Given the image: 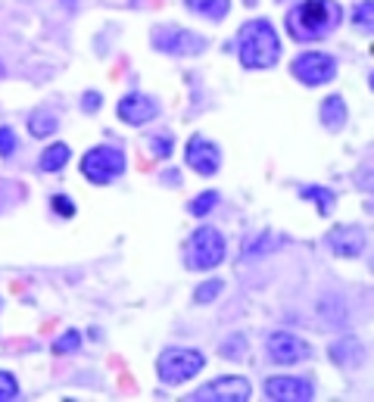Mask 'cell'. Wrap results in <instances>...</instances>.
<instances>
[{"instance_id": "cell-1", "label": "cell", "mask_w": 374, "mask_h": 402, "mask_svg": "<svg viewBox=\"0 0 374 402\" xmlns=\"http://www.w3.org/2000/svg\"><path fill=\"white\" fill-rule=\"evenodd\" d=\"M340 19L343 10L337 0H303L287 13V32L299 44L321 41L340 25Z\"/></svg>"}, {"instance_id": "cell-2", "label": "cell", "mask_w": 374, "mask_h": 402, "mask_svg": "<svg viewBox=\"0 0 374 402\" xmlns=\"http://www.w3.org/2000/svg\"><path fill=\"white\" fill-rule=\"evenodd\" d=\"M237 54L246 69H272L281 60V38L268 19L246 22L237 34Z\"/></svg>"}, {"instance_id": "cell-3", "label": "cell", "mask_w": 374, "mask_h": 402, "mask_svg": "<svg viewBox=\"0 0 374 402\" xmlns=\"http://www.w3.org/2000/svg\"><path fill=\"white\" fill-rule=\"evenodd\" d=\"M206 365V355L194 346H178V349H163L156 359V371L159 381L178 387V383H187L191 377H197Z\"/></svg>"}, {"instance_id": "cell-4", "label": "cell", "mask_w": 374, "mask_h": 402, "mask_svg": "<svg viewBox=\"0 0 374 402\" xmlns=\"http://www.w3.org/2000/svg\"><path fill=\"white\" fill-rule=\"evenodd\" d=\"M224 259V237L212 225H203L191 234L187 244V268L194 272H209Z\"/></svg>"}, {"instance_id": "cell-5", "label": "cell", "mask_w": 374, "mask_h": 402, "mask_svg": "<svg viewBox=\"0 0 374 402\" xmlns=\"http://www.w3.org/2000/svg\"><path fill=\"white\" fill-rule=\"evenodd\" d=\"M125 172V153L119 147H94L82 156V175L91 185H113Z\"/></svg>"}, {"instance_id": "cell-6", "label": "cell", "mask_w": 374, "mask_h": 402, "mask_svg": "<svg viewBox=\"0 0 374 402\" xmlns=\"http://www.w3.org/2000/svg\"><path fill=\"white\" fill-rule=\"evenodd\" d=\"M293 78L309 88H318V84H327L337 78V60L327 54H318V50H309V54H299L290 66Z\"/></svg>"}, {"instance_id": "cell-7", "label": "cell", "mask_w": 374, "mask_h": 402, "mask_svg": "<svg viewBox=\"0 0 374 402\" xmlns=\"http://www.w3.org/2000/svg\"><path fill=\"white\" fill-rule=\"evenodd\" d=\"M153 47L163 50V54H172V56H197L206 50V38L187 32V28L163 25L153 32Z\"/></svg>"}, {"instance_id": "cell-8", "label": "cell", "mask_w": 374, "mask_h": 402, "mask_svg": "<svg viewBox=\"0 0 374 402\" xmlns=\"http://www.w3.org/2000/svg\"><path fill=\"white\" fill-rule=\"evenodd\" d=\"M253 396V383L246 377L228 375V377H215L212 383L200 387L191 396L194 402H246Z\"/></svg>"}, {"instance_id": "cell-9", "label": "cell", "mask_w": 374, "mask_h": 402, "mask_svg": "<svg viewBox=\"0 0 374 402\" xmlns=\"http://www.w3.org/2000/svg\"><path fill=\"white\" fill-rule=\"evenodd\" d=\"M184 159H187V165H191L197 175H215L218 165H222V150H218L209 137L194 134L191 141H187Z\"/></svg>"}, {"instance_id": "cell-10", "label": "cell", "mask_w": 374, "mask_h": 402, "mask_svg": "<svg viewBox=\"0 0 374 402\" xmlns=\"http://www.w3.org/2000/svg\"><path fill=\"white\" fill-rule=\"evenodd\" d=\"M266 349H268V359L278 362V365H296V362H303L309 355V343L293 337V334H287V331L268 334Z\"/></svg>"}, {"instance_id": "cell-11", "label": "cell", "mask_w": 374, "mask_h": 402, "mask_svg": "<svg viewBox=\"0 0 374 402\" xmlns=\"http://www.w3.org/2000/svg\"><path fill=\"white\" fill-rule=\"evenodd\" d=\"M266 396L274 402H309L315 396V387L306 377H268Z\"/></svg>"}, {"instance_id": "cell-12", "label": "cell", "mask_w": 374, "mask_h": 402, "mask_svg": "<svg viewBox=\"0 0 374 402\" xmlns=\"http://www.w3.org/2000/svg\"><path fill=\"white\" fill-rule=\"evenodd\" d=\"M368 237L359 225H337L327 231V246H331L334 256H343V259H353V256H362Z\"/></svg>"}, {"instance_id": "cell-13", "label": "cell", "mask_w": 374, "mask_h": 402, "mask_svg": "<svg viewBox=\"0 0 374 402\" xmlns=\"http://www.w3.org/2000/svg\"><path fill=\"white\" fill-rule=\"evenodd\" d=\"M119 119L128 125H147L150 119L159 116V103L153 100L150 94H125L119 100Z\"/></svg>"}, {"instance_id": "cell-14", "label": "cell", "mask_w": 374, "mask_h": 402, "mask_svg": "<svg viewBox=\"0 0 374 402\" xmlns=\"http://www.w3.org/2000/svg\"><path fill=\"white\" fill-rule=\"evenodd\" d=\"M318 116H321V125H325L327 131H340L343 125H347V100H343L340 94L325 97Z\"/></svg>"}, {"instance_id": "cell-15", "label": "cell", "mask_w": 374, "mask_h": 402, "mask_svg": "<svg viewBox=\"0 0 374 402\" xmlns=\"http://www.w3.org/2000/svg\"><path fill=\"white\" fill-rule=\"evenodd\" d=\"M327 355H331L340 368H353V365H359V362L365 359V349H362V343L355 340V337H343V340H337L327 349Z\"/></svg>"}, {"instance_id": "cell-16", "label": "cell", "mask_w": 374, "mask_h": 402, "mask_svg": "<svg viewBox=\"0 0 374 402\" xmlns=\"http://www.w3.org/2000/svg\"><path fill=\"white\" fill-rule=\"evenodd\" d=\"M56 128H60V119H56V113L47 106L34 109L32 116H28V131H32L34 137H50Z\"/></svg>"}, {"instance_id": "cell-17", "label": "cell", "mask_w": 374, "mask_h": 402, "mask_svg": "<svg viewBox=\"0 0 374 402\" xmlns=\"http://www.w3.org/2000/svg\"><path fill=\"white\" fill-rule=\"evenodd\" d=\"M187 3V10H194L197 16H203V19H224L228 16V10H231V0H184Z\"/></svg>"}, {"instance_id": "cell-18", "label": "cell", "mask_w": 374, "mask_h": 402, "mask_svg": "<svg viewBox=\"0 0 374 402\" xmlns=\"http://www.w3.org/2000/svg\"><path fill=\"white\" fill-rule=\"evenodd\" d=\"M69 159H72V150H69V143H54V147H47V150L41 153L38 165H41L44 172H60V169H66Z\"/></svg>"}, {"instance_id": "cell-19", "label": "cell", "mask_w": 374, "mask_h": 402, "mask_svg": "<svg viewBox=\"0 0 374 402\" xmlns=\"http://www.w3.org/2000/svg\"><path fill=\"white\" fill-rule=\"evenodd\" d=\"M321 318H327V327H343L347 324V306H343L340 296H325L318 303Z\"/></svg>"}, {"instance_id": "cell-20", "label": "cell", "mask_w": 374, "mask_h": 402, "mask_svg": "<svg viewBox=\"0 0 374 402\" xmlns=\"http://www.w3.org/2000/svg\"><path fill=\"white\" fill-rule=\"evenodd\" d=\"M299 193H303V200H315V206H318L321 215H331L334 206H337V203H334L337 197H334L327 187H303Z\"/></svg>"}, {"instance_id": "cell-21", "label": "cell", "mask_w": 374, "mask_h": 402, "mask_svg": "<svg viewBox=\"0 0 374 402\" xmlns=\"http://www.w3.org/2000/svg\"><path fill=\"white\" fill-rule=\"evenodd\" d=\"M224 290V281H218V278H212V281H203V284L194 290V300L197 303H212V300H218V294Z\"/></svg>"}, {"instance_id": "cell-22", "label": "cell", "mask_w": 374, "mask_h": 402, "mask_svg": "<svg viewBox=\"0 0 374 402\" xmlns=\"http://www.w3.org/2000/svg\"><path fill=\"white\" fill-rule=\"evenodd\" d=\"M244 349H246V340L240 334H234V337H228V340L222 343V359H228V362H240L244 359Z\"/></svg>"}, {"instance_id": "cell-23", "label": "cell", "mask_w": 374, "mask_h": 402, "mask_svg": "<svg viewBox=\"0 0 374 402\" xmlns=\"http://www.w3.org/2000/svg\"><path fill=\"white\" fill-rule=\"evenodd\" d=\"M215 206H218V191H206V193H200V197H194L191 212L200 218V215H209Z\"/></svg>"}, {"instance_id": "cell-24", "label": "cell", "mask_w": 374, "mask_h": 402, "mask_svg": "<svg viewBox=\"0 0 374 402\" xmlns=\"http://www.w3.org/2000/svg\"><path fill=\"white\" fill-rule=\"evenodd\" d=\"M78 346H82V334H78V331H66L62 337H56V340H54V353H56V355L75 353Z\"/></svg>"}, {"instance_id": "cell-25", "label": "cell", "mask_w": 374, "mask_h": 402, "mask_svg": "<svg viewBox=\"0 0 374 402\" xmlns=\"http://www.w3.org/2000/svg\"><path fill=\"white\" fill-rule=\"evenodd\" d=\"M371 16H374V0H362L359 7L353 10V22H355L359 28H365V32L374 25V22H371Z\"/></svg>"}, {"instance_id": "cell-26", "label": "cell", "mask_w": 374, "mask_h": 402, "mask_svg": "<svg viewBox=\"0 0 374 402\" xmlns=\"http://www.w3.org/2000/svg\"><path fill=\"white\" fill-rule=\"evenodd\" d=\"M19 396V383L10 371H0V402H13Z\"/></svg>"}, {"instance_id": "cell-27", "label": "cell", "mask_w": 374, "mask_h": 402, "mask_svg": "<svg viewBox=\"0 0 374 402\" xmlns=\"http://www.w3.org/2000/svg\"><path fill=\"white\" fill-rule=\"evenodd\" d=\"M13 153H16V134H13V128L0 125V156H13Z\"/></svg>"}, {"instance_id": "cell-28", "label": "cell", "mask_w": 374, "mask_h": 402, "mask_svg": "<svg viewBox=\"0 0 374 402\" xmlns=\"http://www.w3.org/2000/svg\"><path fill=\"white\" fill-rule=\"evenodd\" d=\"M150 153L165 159L172 153V137H150Z\"/></svg>"}, {"instance_id": "cell-29", "label": "cell", "mask_w": 374, "mask_h": 402, "mask_svg": "<svg viewBox=\"0 0 374 402\" xmlns=\"http://www.w3.org/2000/svg\"><path fill=\"white\" fill-rule=\"evenodd\" d=\"M100 103H103V97L97 94V91H88V94L82 97V109H84V113H97V109H100Z\"/></svg>"}, {"instance_id": "cell-30", "label": "cell", "mask_w": 374, "mask_h": 402, "mask_svg": "<svg viewBox=\"0 0 374 402\" xmlns=\"http://www.w3.org/2000/svg\"><path fill=\"white\" fill-rule=\"evenodd\" d=\"M54 209L56 212H60V215H72V212H75V206L72 203H69V197H62V193H60V197H54Z\"/></svg>"}, {"instance_id": "cell-31", "label": "cell", "mask_w": 374, "mask_h": 402, "mask_svg": "<svg viewBox=\"0 0 374 402\" xmlns=\"http://www.w3.org/2000/svg\"><path fill=\"white\" fill-rule=\"evenodd\" d=\"M355 185H359L362 191H371V165H362L359 178H355Z\"/></svg>"}]
</instances>
